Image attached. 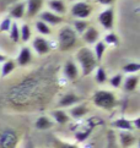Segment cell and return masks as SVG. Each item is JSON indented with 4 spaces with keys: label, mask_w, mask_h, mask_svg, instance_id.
Masks as SVG:
<instances>
[{
    "label": "cell",
    "mask_w": 140,
    "mask_h": 148,
    "mask_svg": "<svg viewBox=\"0 0 140 148\" xmlns=\"http://www.w3.org/2000/svg\"><path fill=\"white\" fill-rule=\"evenodd\" d=\"M75 62L79 66L80 73L84 77L91 75L98 64V61L96 60L94 51L90 47H81V48L78 49L76 54H75Z\"/></svg>",
    "instance_id": "1"
},
{
    "label": "cell",
    "mask_w": 140,
    "mask_h": 148,
    "mask_svg": "<svg viewBox=\"0 0 140 148\" xmlns=\"http://www.w3.org/2000/svg\"><path fill=\"white\" fill-rule=\"evenodd\" d=\"M79 34L73 29L71 26L62 25L57 33V42L58 48L60 51H69L71 50L78 43Z\"/></svg>",
    "instance_id": "2"
},
{
    "label": "cell",
    "mask_w": 140,
    "mask_h": 148,
    "mask_svg": "<svg viewBox=\"0 0 140 148\" xmlns=\"http://www.w3.org/2000/svg\"><path fill=\"white\" fill-rule=\"evenodd\" d=\"M92 104L102 110H112L117 105V96L110 89H98L92 96Z\"/></svg>",
    "instance_id": "3"
},
{
    "label": "cell",
    "mask_w": 140,
    "mask_h": 148,
    "mask_svg": "<svg viewBox=\"0 0 140 148\" xmlns=\"http://www.w3.org/2000/svg\"><path fill=\"white\" fill-rule=\"evenodd\" d=\"M68 12L71 15L74 20H87L94 12V6L89 1L80 0V1H76L71 5Z\"/></svg>",
    "instance_id": "4"
},
{
    "label": "cell",
    "mask_w": 140,
    "mask_h": 148,
    "mask_svg": "<svg viewBox=\"0 0 140 148\" xmlns=\"http://www.w3.org/2000/svg\"><path fill=\"white\" fill-rule=\"evenodd\" d=\"M114 20H116V14H114V8L113 6H107L103 11H101L97 15V22L103 29L106 31H112L114 27Z\"/></svg>",
    "instance_id": "5"
},
{
    "label": "cell",
    "mask_w": 140,
    "mask_h": 148,
    "mask_svg": "<svg viewBox=\"0 0 140 148\" xmlns=\"http://www.w3.org/2000/svg\"><path fill=\"white\" fill-rule=\"evenodd\" d=\"M20 137L14 129H4L0 132V148H16Z\"/></svg>",
    "instance_id": "6"
},
{
    "label": "cell",
    "mask_w": 140,
    "mask_h": 148,
    "mask_svg": "<svg viewBox=\"0 0 140 148\" xmlns=\"http://www.w3.org/2000/svg\"><path fill=\"white\" fill-rule=\"evenodd\" d=\"M32 49L36 51V54L43 56V55L49 54L52 51V45L46 37L37 36L32 39Z\"/></svg>",
    "instance_id": "7"
},
{
    "label": "cell",
    "mask_w": 140,
    "mask_h": 148,
    "mask_svg": "<svg viewBox=\"0 0 140 148\" xmlns=\"http://www.w3.org/2000/svg\"><path fill=\"white\" fill-rule=\"evenodd\" d=\"M38 20L46 22L47 25H49L51 27H54V26H62L64 23V16L60 15H57L54 12L49 11V10H42L38 15Z\"/></svg>",
    "instance_id": "8"
},
{
    "label": "cell",
    "mask_w": 140,
    "mask_h": 148,
    "mask_svg": "<svg viewBox=\"0 0 140 148\" xmlns=\"http://www.w3.org/2000/svg\"><path fill=\"white\" fill-rule=\"evenodd\" d=\"M81 39L85 42V44L87 45H95L97 42L101 39V33L100 29L96 26H89L86 31L81 34Z\"/></svg>",
    "instance_id": "9"
},
{
    "label": "cell",
    "mask_w": 140,
    "mask_h": 148,
    "mask_svg": "<svg viewBox=\"0 0 140 148\" xmlns=\"http://www.w3.org/2000/svg\"><path fill=\"white\" fill-rule=\"evenodd\" d=\"M63 73L65 78H68L69 81H76L78 78L80 77V70H79V66L76 65L75 60L69 59L65 61L63 67Z\"/></svg>",
    "instance_id": "10"
},
{
    "label": "cell",
    "mask_w": 140,
    "mask_h": 148,
    "mask_svg": "<svg viewBox=\"0 0 140 148\" xmlns=\"http://www.w3.org/2000/svg\"><path fill=\"white\" fill-rule=\"evenodd\" d=\"M46 1L44 0H27L26 1V17L32 18L38 16L43 10Z\"/></svg>",
    "instance_id": "11"
},
{
    "label": "cell",
    "mask_w": 140,
    "mask_h": 148,
    "mask_svg": "<svg viewBox=\"0 0 140 148\" xmlns=\"http://www.w3.org/2000/svg\"><path fill=\"white\" fill-rule=\"evenodd\" d=\"M46 5L49 11L54 12L57 15H60V16H65L68 14V5L64 0H47Z\"/></svg>",
    "instance_id": "12"
},
{
    "label": "cell",
    "mask_w": 140,
    "mask_h": 148,
    "mask_svg": "<svg viewBox=\"0 0 140 148\" xmlns=\"http://www.w3.org/2000/svg\"><path fill=\"white\" fill-rule=\"evenodd\" d=\"M89 112H90V108L87 107V104H85V103H78V104H75L74 107H71L70 108V110H69V116H70V119H76V120H79V119H82L84 116H86L89 114Z\"/></svg>",
    "instance_id": "13"
},
{
    "label": "cell",
    "mask_w": 140,
    "mask_h": 148,
    "mask_svg": "<svg viewBox=\"0 0 140 148\" xmlns=\"http://www.w3.org/2000/svg\"><path fill=\"white\" fill-rule=\"evenodd\" d=\"M32 59H33V53H32L31 48L28 47H22L20 49L17 54V59H16V65L19 66H27L31 64Z\"/></svg>",
    "instance_id": "14"
},
{
    "label": "cell",
    "mask_w": 140,
    "mask_h": 148,
    "mask_svg": "<svg viewBox=\"0 0 140 148\" xmlns=\"http://www.w3.org/2000/svg\"><path fill=\"white\" fill-rule=\"evenodd\" d=\"M81 102V98H80L78 94L75 93H65L64 96L60 98V100H59V105L58 107L60 109H64V108H71L74 107L75 104H78Z\"/></svg>",
    "instance_id": "15"
},
{
    "label": "cell",
    "mask_w": 140,
    "mask_h": 148,
    "mask_svg": "<svg viewBox=\"0 0 140 148\" xmlns=\"http://www.w3.org/2000/svg\"><path fill=\"white\" fill-rule=\"evenodd\" d=\"M9 17L11 20H21L26 17V3L20 1L12 5L11 9L9 10Z\"/></svg>",
    "instance_id": "16"
},
{
    "label": "cell",
    "mask_w": 140,
    "mask_h": 148,
    "mask_svg": "<svg viewBox=\"0 0 140 148\" xmlns=\"http://www.w3.org/2000/svg\"><path fill=\"white\" fill-rule=\"evenodd\" d=\"M139 86V76L138 75H128L123 78L122 87L125 92H134Z\"/></svg>",
    "instance_id": "17"
},
{
    "label": "cell",
    "mask_w": 140,
    "mask_h": 148,
    "mask_svg": "<svg viewBox=\"0 0 140 148\" xmlns=\"http://www.w3.org/2000/svg\"><path fill=\"white\" fill-rule=\"evenodd\" d=\"M119 141L123 148H132L137 142V137L133 134V131H121Z\"/></svg>",
    "instance_id": "18"
},
{
    "label": "cell",
    "mask_w": 140,
    "mask_h": 148,
    "mask_svg": "<svg viewBox=\"0 0 140 148\" xmlns=\"http://www.w3.org/2000/svg\"><path fill=\"white\" fill-rule=\"evenodd\" d=\"M52 120L58 125H65L70 121V116L64 109H55L52 112Z\"/></svg>",
    "instance_id": "19"
},
{
    "label": "cell",
    "mask_w": 140,
    "mask_h": 148,
    "mask_svg": "<svg viewBox=\"0 0 140 148\" xmlns=\"http://www.w3.org/2000/svg\"><path fill=\"white\" fill-rule=\"evenodd\" d=\"M35 126L37 130H41V131H46V130H49L54 126V121L52 120V118L49 116H46V115H42L40 118H37Z\"/></svg>",
    "instance_id": "20"
},
{
    "label": "cell",
    "mask_w": 140,
    "mask_h": 148,
    "mask_svg": "<svg viewBox=\"0 0 140 148\" xmlns=\"http://www.w3.org/2000/svg\"><path fill=\"white\" fill-rule=\"evenodd\" d=\"M112 126L117 130H121V131H134V126L132 124V120H129L127 118H119L114 120L112 123Z\"/></svg>",
    "instance_id": "21"
},
{
    "label": "cell",
    "mask_w": 140,
    "mask_h": 148,
    "mask_svg": "<svg viewBox=\"0 0 140 148\" xmlns=\"http://www.w3.org/2000/svg\"><path fill=\"white\" fill-rule=\"evenodd\" d=\"M16 66H17V65H16L15 60H11V59L5 60L1 64V67H0V76H3V77L9 76L10 73H12L15 71Z\"/></svg>",
    "instance_id": "22"
},
{
    "label": "cell",
    "mask_w": 140,
    "mask_h": 148,
    "mask_svg": "<svg viewBox=\"0 0 140 148\" xmlns=\"http://www.w3.org/2000/svg\"><path fill=\"white\" fill-rule=\"evenodd\" d=\"M35 28L36 31L38 32V36L42 37H47V36H51L53 33V29L49 25H47L46 22H43L41 20H37L35 22Z\"/></svg>",
    "instance_id": "23"
},
{
    "label": "cell",
    "mask_w": 140,
    "mask_h": 148,
    "mask_svg": "<svg viewBox=\"0 0 140 148\" xmlns=\"http://www.w3.org/2000/svg\"><path fill=\"white\" fill-rule=\"evenodd\" d=\"M32 39V29L28 23H24L20 27V42L22 43H28Z\"/></svg>",
    "instance_id": "24"
},
{
    "label": "cell",
    "mask_w": 140,
    "mask_h": 148,
    "mask_svg": "<svg viewBox=\"0 0 140 148\" xmlns=\"http://www.w3.org/2000/svg\"><path fill=\"white\" fill-rule=\"evenodd\" d=\"M106 49H107V45L103 43V40L100 39L97 43H96L94 45V54H95V58H96V60H97L98 62L103 59V55H105V53H106Z\"/></svg>",
    "instance_id": "25"
},
{
    "label": "cell",
    "mask_w": 140,
    "mask_h": 148,
    "mask_svg": "<svg viewBox=\"0 0 140 148\" xmlns=\"http://www.w3.org/2000/svg\"><path fill=\"white\" fill-rule=\"evenodd\" d=\"M122 73H127V75H138L140 71V64L138 61H130L123 65L122 67Z\"/></svg>",
    "instance_id": "26"
},
{
    "label": "cell",
    "mask_w": 140,
    "mask_h": 148,
    "mask_svg": "<svg viewBox=\"0 0 140 148\" xmlns=\"http://www.w3.org/2000/svg\"><path fill=\"white\" fill-rule=\"evenodd\" d=\"M95 81L98 84H105L107 81H108V75H107L106 70L102 66H97L95 69Z\"/></svg>",
    "instance_id": "27"
},
{
    "label": "cell",
    "mask_w": 140,
    "mask_h": 148,
    "mask_svg": "<svg viewBox=\"0 0 140 148\" xmlns=\"http://www.w3.org/2000/svg\"><path fill=\"white\" fill-rule=\"evenodd\" d=\"M89 26H90V23H89L87 20H74V22H73V29L78 34H82Z\"/></svg>",
    "instance_id": "28"
},
{
    "label": "cell",
    "mask_w": 140,
    "mask_h": 148,
    "mask_svg": "<svg viewBox=\"0 0 140 148\" xmlns=\"http://www.w3.org/2000/svg\"><path fill=\"white\" fill-rule=\"evenodd\" d=\"M9 37L14 43H19L20 42V26L17 25L16 21H12L11 27L9 29Z\"/></svg>",
    "instance_id": "29"
},
{
    "label": "cell",
    "mask_w": 140,
    "mask_h": 148,
    "mask_svg": "<svg viewBox=\"0 0 140 148\" xmlns=\"http://www.w3.org/2000/svg\"><path fill=\"white\" fill-rule=\"evenodd\" d=\"M123 78H124V73L118 72V73H114L113 76H111L107 82H108L113 88H121L122 83H123Z\"/></svg>",
    "instance_id": "30"
},
{
    "label": "cell",
    "mask_w": 140,
    "mask_h": 148,
    "mask_svg": "<svg viewBox=\"0 0 140 148\" xmlns=\"http://www.w3.org/2000/svg\"><path fill=\"white\" fill-rule=\"evenodd\" d=\"M103 43L106 45H117L118 43H119V38H118V36L112 32V31H110L108 33H107L105 37H103Z\"/></svg>",
    "instance_id": "31"
},
{
    "label": "cell",
    "mask_w": 140,
    "mask_h": 148,
    "mask_svg": "<svg viewBox=\"0 0 140 148\" xmlns=\"http://www.w3.org/2000/svg\"><path fill=\"white\" fill-rule=\"evenodd\" d=\"M11 23H12V20L9 16L6 18H4L1 22H0V31H1V32H9L10 27H11Z\"/></svg>",
    "instance_id": "32"
},
{
    "label": "cell",
    "mask_w": 140,
    "mask_h": 148,
    "mask_svg": "<svg viewBox=\"0 0 140 148\" xmlns=\"http://www.w3.org/2000/svg\"><path fill=\"white\" fill-rule=\"evenodd\" d=\"M54 148H79L76 145L73 143H68L60 140H54Z\"/></svg>",
    "instance_id": "33"
},
{
    "label": "cell",
    "mask_w": 140,
    "mask_h": 148,
    "mask_svg": "<svg viewBox=\"0 0 140 148\" xmlns=\"http://www.w3.org/2000/svg\"><path fill=\"white\" fill-rule=\"evenodd\" d=\"M95 1L98 5H102V6H113L116 0H95Z\"/></svg>",
    "instance_id": "34"
},
{
    "label": "cell",
    "mask_w": 140,
    "mask_h": 148,
    "mask_svg": "<svg viewBox=\"0 0 140 148\" xmlns=\"http://www.w3.org/2000/svg\"><path fill=\"white\" fill-rule=\"evenodd\" d=\"M132 124H133V126H134V129H135V130L140 129V118H139V116H138V118H135L134 120H132Z\"/></svg>",
    "instance_id": "35"
},
{
    "label": "cell",
    "mask_w": 140,
    "mask_h": 148,
    "mask_svg": "<svg viewBox=\"0 0 140 148\" xmlns=\"http://www.w3.org/2000/svg\"><path fill=\"white\" fill-rule=\"evenodd\" d=\"M5 60H8V56L5 54H1V53H0V64H3Z\"/></svg>",
    "instance_id": "36"
},
{
    "label": "cell",
    "mask_w": 140,
    "mask_h": 148,
    "mask_svg": "<svg viewBox=\"0 0 140 148\" xmlns=\"http://www.w3.org/2000/svg\"><path fill=\"white\" fill-rule=\"evenodd\" d=\"M69 1H73V3H76V1H80V0H69Z\"/></svg>",
    "instance_id": "37"
},
{
    "label": "cell",
    "mask_w": 140,
    "mask_h": 148,
    "mask_svg": "<svg viewBox=\"0 0 140 148\" xmlns=\"http://www.w3.org/2000/svg\"><path fill=\"white\" fill-rule=\"evenodd\" d=\"M27 148H35V147H33V146H28Z\"/></svg>",
    "instance_id": "38"
}]
</instances>
